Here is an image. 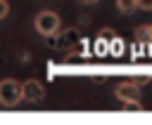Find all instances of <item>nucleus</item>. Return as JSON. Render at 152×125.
I'll list each match as a JSON object with an SVG mask.
<instances>
[{
	"label": "nucleus",
	"mask_w": 152,
	"mask_h": 125,
	"mask_svg": "<svg viewBox=\"0 0 152 125\" xmlns=\"http://www.w3.org/2000/svg\"><path fill=\"white\" fill-rule=\"evenodd\" d=\"M114 94H116V99L124 104V108H131V111H140V108H142V104H140V87H138V83H133V80L119 83V85L114 87Z\"/></svg>",
	"instance_id": "nucleus-1"
},
{
	"label": "nucleus",
	"mask_w": 152,
	"mask_h": 125,
	"mask_svg": "<svg viewBox=\"0 0 152 125\" xmlns=\"http://www.w3.org/2000/svg\"><path fill=\"white\" fill-rule=\"evenodd\" d=\"M7 14H10V2H7V0H0V21H2Z\"/></svg>",
	"instance_id": "nucleus-9"
},
{
	"label": "nucleus",
	"mask_w": 152,
	"mask_h": 125,
	"mask_svg": "<svg viewBox=\"0 0 152 125\" xmlns=\"http://www.w3.org/2000/svg\"><path fill=\"white\" fill-rule=\"evenodd\" d=\"M135 40L140 42H152V24H142L135 28Z\"/></svg>",
	"instance_id": "nucleus-6"
},
{
	"label": "nucleus",
	"mask_w": 152,
	"mask_h": 125,
	"mask_svg": "<svg viewBox=\"0 0 152 125\" xmlns=\"http://www.w3.org/2000/svg\"><path fill=\"white\" fill-rule=\"evenodd\" d=\"M43 97H45L43 83H38V80H26V83H21V99H24V101L38 104V101H43Z\"/></svg>",
	"instance_id": "nucleus-5"
},
{
	"label": "nucleus",
	"mask_w": 152,
	"mask_h": 125,
	"mask_svg": "<svg viewBox=\"0 0 152 125\" xmlns=\"http://www.w3.org/2000/svg\"><path fill=\"white\" fill-rule=\"evenodd\" d=\"M97 38L104 40V42H112V40H116V33H114V28H100Z\"/></svg>",
	"instance_id": "nucleus-8"
},
{
	"label": "nucleus",
	"mask_w": 152,
	"mask_h": 125,
	"mask_svg": "<svg viewBox=\"0 0 152 125\" xmlns=\"http://www.w3.org/2000/svg\"><path fill=\"white\" fill-rule=\"evenodd\" d=\"M78 2H83V5H95V2H100V0H78Z\"/></svg>",
	"instance_id": "nucleus-11"
},
{
	"label": "nucleus",
	"mask_w": 152,
	"mask_h": 125,
	"mask_svg": "<svg viewBox=\"0 0 152 125\" xmlns=\"http://www.w3.org/2000/svg\"><path fill=\"white\" fill-rule=\"evenodd\" d=\"M33 26H36V31H38L43 38H48V35H55V33L62 28V19H59L57 12H52V9H43V12L36 14Z\"/></svg>",
	"instance_id": "nucleus-2"
},
{
	"label": "nucleus",
	"mask_w": 152,
	"mask_h": 125,
	"mask_svg": "<svg viewBox=\"0 0 152 125\" xmlns=\"http://www.w3.org/2000/svg\"><path fill=\"white\" fill-rule=\"evenodd\" d=\"M81 40V33L76 28H66V31H57L55 35H48V47L52 50H66V47H74L76 42Z\"/></svg>",
	"instance_id": "nucleus-4"
},
{
	"label": "nucleus",
	"mask_w": 152,
	"mask_h": 125,
	"mask_svg": "<svg viewBox=\"0 0 152 125\" xmlns=\"http://www.w3.org/2000/svg\"><path fill=\"white\" fill-rule=\"evenodd\" d=\"M138 9H142V12H152V0H138Z\"/></svg>",
	"instance_id": "nucleus-10"
},
{
	"label": "nucleus",
	"mask_w": 152,
	"mask_h": 125,
	"mask_svg": "<svg viewBox=\"0 0 152 125\" xmlns=\"http://www.w3.org/2000/svg\"><path fill=\"white\" fill-rule=\"evenodd\" d=\"M116 9L121 14H133L138 9V0H116Z\"/></svg>",
	"instance_id": "nucleus-7"
},
{
	"label": "nucleus",
	"mask_w": 152,
	"mask_h": 125,
	"mask_svg": "<svg viewBox=\"0 0 152 125\" xmlns=\"http://www.w3.org/2000/svg\"><path fill=\"white\" fill-rule=\"evenodd\" d=\"M19 101H21V83H17L14 78L0 80V106L14 108Z\"/></svg>",
	"instance_id": "nucleus-3"
}]
</instances>
